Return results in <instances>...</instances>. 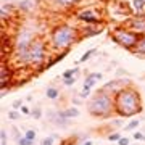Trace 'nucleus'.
<instances>
[{
    "label": "nucleus",
    "instance_id": "nucleus-16",
    "mask_svg": "<svg viewBox=\"0 0 145 145\" xmlns=\"http://www.w3.org/2000/svg\"><path fill=\"white\" fill-rule=\"evenodd\" d=\"M131 7L135 13H145V0H131Z\"/></svg>",
    "mask_w": 145,
    "mask_h": 145
},
{
    "label": "nucleus",
    "instance_id": "nucleus-19",
    "mask_svg": "<svg viewBox=\"0 0 145 145\" xmlns=\"http://www.w3.org/2000/svg\"><path fill=\"white\" fill-rule=\"evenodd\" d=\"M139 126H140V119H131L129 124L124 126V131H127V132H132V131H135Z\"/></svg>",
    "mask_w": 145,
    "mask_h": 145
},
{
    "label": "nucleus",
    "instance_id": "nucleus-15",
    "mask_svg": "<svg viewBox=\"0 0 145 145\" xmlns=\"http://www.w3.org/2000/svg\"><path fill=\"white\" fill-rule=\"evenodd\" d=\"M95 53H97V47H93V48H90V50H87V52L84 53L82 57L79 58V60H76V66H78V63L81 65V63H86V61H89V60H90V58H92L93 55H95Z\"/></svg>",
    "mask_w": 145,
    "mask_h": 145
},
{
    "label": "nucleus",
    "instance_id": "nucleus-30",
    "mask_svg": "<svg viewBox=\"0 0 145 145\" xmlns=\"http://www.w3.org/2000/svg\"><path fill=\"white\" fill-rule=\"evenodd\" d=\"M89 76L95 81H102L103 79V72H89Z\"/></svg>",
    "mask_w": 145,
    "mask_h": 145
},
{
    "label": "nucleus",
    "instance_id": "nucleus-6",
    "mask_svg": "<svg viewBox=\"0 0 145 145\" xmlns=\"http://www.w3.org/2000/svg\"><path fill=\"white\" fill-rule=\"evenodd\" d=\"M74 16H76V20L79 23H82L84 26H103V18L92 7H86L82 10L76 11Z\"/></svg>",
    "mask_w": 145,
    "mask_h": 145
},
{
    "label": "nucleus",
    "instance_id": "nucleus-36",
    "mask_svg": "<svg viewBox=\"0 0 145 145\" xmlns=\"http://www.w3.org/2000/svg\"><path fill=\"white\" fill-rule=\"evenodd\" d=\"M121 124H123V118H119V119H114L113 123H111V126H113L114 129H116V127H121Z\"/></svg>",
    "mask_w": 145,
    "mask_h": 145
},
{
    "label": "nucleus",
    "instance_id": "nucleus-23",
    "mask_svg": "<svg viewBox=\"0 0 145 145\" xmlns=\"http://www.w3.org/2000/svg\"><path fill=\"white\" fill-rule=\"evenodd\" d=\"M58 135L57 134H52V135H47L44 139L40 140V145H53L55 144V139H57Z\"/></svg>",
    "mask_w": 145,
    "mask_h": 145
},
{
    "label": "nucleus",
    "instance_id": "nucleus-11",
    "mask_svg": "<svg viewBox=\"0 0 145 145\" xmlns=\"http://www.w3.org/2000/svg\"><path fill=\"white\" fill-rule=\"evenodd\" d=\"M52 2H53V5L61 8V10H69V8L78 5L81 0H52Z\"/></svg>",
    "mask_w": 145,
    "mask_h": 145
},
{
    "label": "nucleus",
    "instance_id": "nucleus-5",
    "mask_svg": "<svg viewBox=\"0 0 145 145\" xmlns=\"http://www.w3.org/2000/svg\"><path fill=\"white\" fill-rule=\"evenodd\" d=\"M110 36H111V40L116 45H119L121 48H124V50H129V52H134L135 45H137V42L140 39L139 34H135L134 31H131L129 27H126L124 24H119V26L113 27L110 31Z\"/></svg>",
    "mask_w": 145,
    "mask_h": 145
},
{
    "label": "nucleus",
    "instance_id": "nucleus-21",
    "mask_svg": "<svg viewBox=\"0 0 145 145\" xmlns=\"http://www.w3.org/2000/svg\"><path fill=\"white\" fill-rule=\"evenodd\" d=\"M121 137H123V135H121L119 131H113V132H110V134L106 135V140H108V142H116V144H118V140L121 139Z\"/></svg>",
    "mask_w": 145,
    "mask_h": 145
},
{
    "label": "nucleus",
    "instance_id": "nucleus-32",
    "mask_svg": "<svg viewBox=\"0 0 145 145\" xmlns=\"http://www.w3.org/2000/svg\"><path fill=\"white\" fill-rule=\"evenodd\" d=\"M118 145H131V137H121L118 140Z\"/></svg>",
    "mask_w": 145,
    "mask_h": 145
},
{
    "label": "nucleus",
    "instance_id": "nucleus-3",
    "mask_svg": "<svg viewBox=\"0 0 145 145\" xmlns=\"http://www.w3.org/2000/svg\"><path fill=\"white\" fill-rule=\"evenodd\" d=\"M86 106H87V111L90 116L97 119H108L113 114H116V111H114V93L105 90L103 87L97 89L90 95V99L87 100Z\"/></svg>",
    "mask_w": 145,
    "mask_h": 145
},
{
    "label": "nucleus",
    "instance_id": "nucleus-24",
    "mask_svg": "<svg viewBox=\"0 0 145 145\" xmlns=\"http://www.w3.org/2000/svg\"><path fill=\"white\" fill-rule=\"evenodd\" d=\"M7 116H8V119H11V121H16V119H20L23 114L20 113V110H13L11 108L8 113H7Z\"/></svg>",
    "mask_w": 145,
    "mask_h": 145
},
{
    "label": "nucleus",
    "instance_id": "nucleus-2",
    "mask_svg": "<svg viewBox=\"0 0 145 145\" xmlns=\"http://www.w3.org/2000/svg\"><path fill=\"white\" fill-rule=\"evenodd\" d=\"M81 37L79 27H74L69 23H60L53 26L48 32V45L52 52H68Z\"/></svg>",
    "mask_w": 145,
    "mask_h": 145
},
{
    "label": "nucleus",
    "instance_id": "nucleus-38",
    "mask_svg": "<svg viewBox=\"0 0 145 145\" xmlns=\"http://www.w3.org/2000/svg\"><path fill=\"white\" fill-rule=\"evenodd\" d=\"M131 145H135V144H131Z\"/></svg>",
    "mask_w": 145,
    "mask_h": 145
},
{
    "label": "nucleus",
    "instance_id": "nucleus-18",
    "mask_svg": "<svg viewBox=\"0 0 145 145\" xmlns=\"http://www.w3.org/2000/svg\"><path fill=\"white\" fill-rule=\"evenodd\" d=\"M97 84V81L95 79H92L90 76H86V79H84V84H82V90L84 92H92V89H93V86Z\"/></svg>",
    "mask_w": 145,
    "mask_h": 145
},
{
    "label": "nucleus",
    "instance_id": "nucleus-37",
    "mask_svg": "<svg viewBox=\"0 0 145 145\" xmlns=\"http://www.w3.org/2000/svg\"><path fill=\"white\" fill-rule=\"evenodd\" d=\"M81 145H93V142H92V140H84V142H81Z\"/></svg>",
    "mask_w": 145,
    "mask_h": 145
},
{
    "label": "nucleus",
    "instance_id": "nucleus-13",
    "mask_svg": "<svg viewBox=\"0 0 145 145\" xmlns=\"http://www.w3.org/2000/svg\"><path fill=\"white\" fill-rule=\"evenodd\" d=\"M45 97L48 100H58L60 99V89L58 87H55V86H48V87L45 89Z\"/></svg>",
    "mask_w": 145,
    "mask_h": 145
},
{
    "label": "nucleus",
    "instance_id": "nucleus-25",
    "mask_svg": "<svg viewBox=\"0 0 145 145\" xmlns=\"http://www.w3.org/2000/svg\"><path fill=\"white\" fill-rule=\"evenodd\" d=\"M24 137L29 139V140H32V142H36V139H37L36 129H26V131H24Z\"/></svg>",
    "mask_w": 145,
    "mask_h": 145
},
{
    "label": "nucleus",
    "instance_id": "nucleus-22",
    "mask_svg": "<svg viewBox=\"0 0 145 145\" xmlns=\"http://www.w3.org/2000/svg\"><path fill=\"white\" fill-rule=\"evenodd\" d=\"M42 116H44V111H42L40 105H37L36 108H32V111H31V118L32 119H40Z\"/></svg>",
    "mask_w": 145,
    "mask_h": 145
},
{
    "label": "nucleus",
    "instance_id": "nucleus-28",
    "mask_svg": "<svg viewBox=\"0 0 145 145\" xmlns=\"http://www.w3.org/2000/svg\"><path fill=\"white\" fill-rule=\"evenodd\" d=\"M31 111H32V110L29 108L27 105H23V106L20 108V113L23 114V116H31Z\"/></svg>",
    "mask_w": 145,
    "mask_h": 145
},
{
    "label": "nucleus",
    "instance_id": "nucleus-20",
    "mask_svg": "<svg viewBox=\"0 0 145 145\" xmlns=\"http://www.w3.org/2000/svg\"><path fill=\"white\" fill-rule=\"evenodd\" d=\"M23 135H24V132H21V131L18 129L16 126H11V139L15 140L16 144L20 142V139H21V137H23Z\"/></svg>",
    "mask_w": 145,
    "mask_h": 145
},
{
    "label": "nucleus",
    "instance_id": "nucleus-10",
    "mask_svg": "<svg viewBox=\"0 0 145 145\" xmlns=\"http://www.w3.org/2000/svg\"><path fill=\"white\" fill-rule=\"evenodd\" d=\"M16 7H18V11H21V13H31L36 8V2L34 0H20Z\"/></svg>",
    "mask_w": 145,
    "mask_h": 145
},
{
    "label": "nucleus",
    "instance_id": "nucleus-7",
    "mask_svg": "<svg viewBox=\"0 0 145 145\" xmlns=\"http://www.w3.org/2000/svg\"><path fill=\"white\" fill-rule=\"evenodd\" d=\"M13 78H15L13 66L8 65V58H2V66H0V89H2V97L13 86Z\"/></svg>",
    "mask_w": 145,
    "mask_h": 145
},
{
    "label": "nucleus",
    "instance_id": "nucleus-4",
    "mask_svg": "<svg viewBox=\"0 0 145 145\" xmlns=\"http://www.w3.org/2000/svg\"><path fill=\"white\" fill-rule=\"evenodd\" d=\"M48 52L50 45L44 37H37L29 47V55H31V68L34 71H42L47 69V61H48Z\"/></svg>",
    "mask_w": 145,
    "mask_h": 145
},
{
    "label": "nucleus",
    "instance_id": "nucleus-29",
    "mask_svg": "<svg viewBox=\"0 0 145 145\" xmlns=\"http://www.w3.org/2000/svg\"><path fill=\"white\" fill-rule=\"evenodd\" d=\"M34 144H36V142H32V140L26 139L24 135H23V137L20 139V142H18V145H34Z\"/></svg>",
    "mask_w": 145,
    "mask_h": 145
},
{
    "label": "nucleus",
    "instance_id": "nucleus-1",
    "mask_svg": "<svg viewBox=\"0 0 145 145\" xmlns=\"http://www.w3.org/2000/svg\"><path fill=\"white\" fill-rule=\"evenodd\" d=\"M144 103L140 92L134 86H126L114 93V111L119 118H132L142 113Z\"/></svg>",
    "mask_w": 145,
    "mask_h": 145
},
{
    "label": "nucleus",
    "instance_id": "nucleus-26",
    "mask_svg": "<svg viewBox=\"0 0 145 145\" xmlns=\"http://www.w3.org/2000/svg\"><path fill=\"white\" fill-rule=\"evenodd\" d=\"M0 145H8V132L5 127L0 131Z\"/></svg>",
    "mask_w": 145,
    "mask_h": 145
},
{
    "label": "nucleus",
    "instance_id": "nucleus-8",
    "mask_svg": "<svg viewBox=\"0 0 145 145\" xmlns=\"http://www.w3.org/2000/svg\"><path fill=\"white\" fill-rule=\"evenodd\" d=\"M126 27H129L131 31H134L139 36H145V13H134L126 18L123 23Z\"/></svg>",
    "mask_w": 145,
    "mask_h": 145
},
{
    "label": "nucleus",
    "instance_id": "nucleus-9",
    "mask_svg": "<svg viewBox=\"0 0 145 145\" xmlns=\"http://www.w3.org/2000/svg\"><path fill=\"white\" fill-rule=\"evenodd\" d=\"M79 31H81V37L82 39H87V37L99 36L100 32L103 31V26H82Z\"/></svg>",
    "mask_w": 145,
    "mask_h": 145
},
{
    "label": "nucleus",
    "instance_id": "nucleus-33",
    "mask_svg": "<svg viewBox=\"0 0 145 145\" xmlns=\"http://www.w3.org/2000/svg\"><path fill=\"white\" fill-rule=\"evenodd\" d=\"M76 82V78H71V79H63V86H66V87H71L72 84Z\"/></svg>",
    "mask_w": 145,
    "mask_h": 145
},
{
    "label": "nucleus",
    "instance_id": "nucleus-31",
    "mask_svg": "<svg viewBox=\"0 0 145 145\" xmlns=\"http://www.w3.org/2000/svg\"><path fill=\"white\" fill-rule=\"evenodd\" d=\"M132 139H134V140H142V142H145V134H142V132H139V131H135L134 135H132Z\"/></svg>",
    "mask_w": 145,
    "mask_h": 145
},
{
    "label": "nucleus",
    "instance_id": "nucleus-12",
    "mask_svg": "<svg viewBox=\"0 0 145 145\" xmlns=\"http://www.w3.org/2000/svg\"><path fill=\"white\" fill-rule=\"evenodd\" d=\"M60 113H61L65 118H68V119H74V118H78L79 114H81V111H79L78 106H69V108L61 110Z\"/></svg>",
    "mask_w": 145,
    "mask_h": 145
},
{
    "label": "nucleus",
    "instance_id": "nucleus-27",
    "mask_svg": "<svg viewBox=\"0 0 145 145\" xmlns=\"http://www.w3.org/2000/svg\"><path fill=\"white\" fill-rule=\"evenodd\" d=\"M76 142H78V135H71V139L63 140L60 145H76Z\"/></svg>",
    "mask_w": 145,
    "mask_h": 145
},
{
    "label": "nucleus",
    "instance_id": "nucleus-14",
    "mask_svg": "<svg viewBox=\"0 0 145 145\" xmlns=\"http://www.w3.org/2000/svg\"><path fill=\"white\" fill-rule=\"evenodd\" d=\"M132 53L137 55V57H145V36H140V39H139V42H137V45H135Z\"/></svg>",
    "mask_w": 145,
    "mask_h": 145
},
{
    "label": "nucleus",
    "instance_id": "nucleus-35",
    "mask_svg": "<svg viewBox=\"0 0 145 145\" xmlns=\"http://www.w3.org/2000/svg\"><path fill=\"white\" fill-rule=\"evenodd\" d=\"M121 76H129V72L123 68H119V69H116V78H121Z\"/></svg>",
    "mask_w": 145,
    "mask_h": 145
},
{
    "label": "nucleus",
    "instance_id": "nucleus-17",
    "mask_svg": "<svg viewBox=\"0 0 145 145\" xmlns=\"http://www.w3.org/2000/svg\"><path fill=\"white\" fill-rule=\"evenodd\" d=\"M79 68L74 66V68H69V69H66V71H63L61 74V79H71V78H78L79 76Z\"/></svg>",
    "mask_w": 145,
    "mask_h": 145
},
{
    "label": "nucleus",
    "instance_id": "nucleus-34",
    "mask_svg": "<svg viewBox=\"0 0 145 145\" xmlns=\"http://www.w3.org/2000/svg\"><path fill=\"white\" fill-rule=\"evenodd\" d=\"M23 105H24V103H23V100H15L13 105H11V108H13V110H20Z\"/></svg>",
    "mask_w": 145,
    "mask_h": 145
}]
</instances>
